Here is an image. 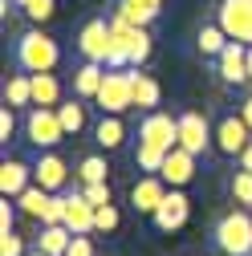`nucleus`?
Segmentation results:
<instances>
[{"instance_id":"f257e3e1","label":"nucleus","mask_w":252,"mask_h":256,"mask_svg":"<svg viewBox=\"0 0 252 256\" xmlns=\"http://www.w3.org/2000/svg\"><path fill=\"white\" fill-rule=\"evenodd\" d=\"M175 146H179V118H171L163 110H146L142 122H138V146H134L138 171L154 175Z\"/></svg>"},{"instance_id":"f03ea898","label":"nucleus","mask_w":252,"mask_h":256,"mask_svg":"<svg viewBox=\"0 0 252 256\" xmlns=\"http://www.w3.org/2000/svg\"><path fill=\"white\" fill-rule=\"evenodd\" d=\"M16 66L24 74H53L57 61H61V49L49 33H41V28H28V33L16 37Z\"/></svg>"},{"instance_id":"7ed1b4c3","label":"nucleus","mask_w":252,"mask_h":256,"mask_svg":"<svg viewBox=\"0 0 252 256\" xmlns=\"http://www.w3.org/2000/svg\"><path fill=\"white\" fill-rule=\"evenodd\" d=\"M212 240H216V248L224 256H252V212L236 208L228 216H220Z\"/></svg>"},{"instance_id":"20e7f679","label":"nucleus","mask_w":252,"mask_h":256,"mask_svg":"<svg viewBox=\"0 0 252 256\" xmlns=\"http://www.w3.org/2000/svg\"><path fill=\"white\" fill-rule=\"evenodd\" d=\"M24 138L37 150H53L61 138H70L66 126H61V118H57V106H33L28 110L24 114Z\"/></svg>"},{"instance_id":"39448f33","label":"nucleus","mask_w":252,"mask_h":256,"mask_svg":"<svg viewBox=\"0 0 252 256\" xmlns=\"http://www.w3.org/2000/svg\"><path fill=\"white\" fill-rule=\"evenodd\" d=\"M102 106V114H122L134 106V86H130V70H106L102 78V90L98 98H94Z\"/></svg>"},{"instance_id":"423d86ee","label":"nucleus","mask_w":252,"mask_h":256,"mask_svg":"<svg viewBox=\"0 0 252 256\" xmlns=\"http://www.w3.org/2000/svg\"><path fill=\"white\" fill-rule=\"evenodd\" d=\"M216 24L240 45H252V0H220Z\"/></svg>"},{"instance_id":"0eeeda50","label":"nucleus","mask_w":252,"mask_h":256,"mask_svg":"<svg viewBox=\"0 0 252 256\" xmlns=\"http://www.w3.org/2000/svg\"><path fill=\"white\" fill-rule=\"evenodd\" d=\"M212 142H216L212 122H208L200 110H183V114H179V146H183V150H192V154L200 158V154H208Z\"/></svg>"},{"instance_id":"6e6552de","label":"nucleus","mask_w":252,"mask_h":256,"mask_svg":"<svg viewBox=\"0 0 252 256\" xmlns=\"http://www.w3.org/2000/svg\"><path fill=\"white\" fill-rule=\"evenodd\" d=\"M78 49H82V57L86 61H102L106 66V57H110V49H114V33H110V20H86V28L78 33Z\"/></svg>"},{"instance_id":"1a4fd4ad","label":"nucleus","mask_w":252,"mask_h":256,"mask_svg":"<svg viewBox=\"0 0 252 256\" xmlns=\"http://www.w3.org/2000/svg\"><path fill=\"white\" fill-rule=\"evenodd\" d=\"M248 142H252V130H248V122L240 114H224L216 122V146H220V154H236L240 158V150Z\"/></svg>"},{"instance_id":"9d476101","label":"nucleus","mask_w":252,"mask_h":256,"mask_svg":"<svg viewBox=\"0 0 252 256\" xmlns=\"http://www.w3.org/2000/svg\"><path fill=\"white\" fill-rule=\"evenodd\" d=\"M33 183H41L45 191H66L70 183V167H66V158H61L57 150H41L37 154V163H33Z\"/></svg>"},{"instance_id":"9b49d317","label":"nucleus","mask_w":252,"mask_h":256,"mask_svg":"<svg viewBox=\"0 0 252 256\" xmlns=\"http://www.w3.org/2000/svg\"><path fill=\"white\" fill-rule=\"evenodd\" d=\"M216 74L224 78L228 86H244V82H252V78H248V45L228 41L224 53L216 57Z\"/></svg>"},{"instance_id":"f8f14e48","label":"nucleus","mask_w":252,"mask_h":256,"mask_svg":"<svg viewBox=\"0 0 252 256\" xmlns=\"http://www.w3.org/2000/svg\"><path fill=\"white\" fill-rule=\"evenodd\" d=\"M163 200H167V179H163L159 171H154V175H142V179L130 187V204H134V212H142V216H154Z\"/></svg>"},{"instance_id":"ddd939ff","label":"nucleus","mask_w":252,"mask_h":256,"mask_svg":"<svg viewBox=\"0 0 252 256\" xmlns=\"http://www.w3.org/2000/svg\"><path fill=\"white\" fill-rule=\"evenodd\" d=\"M187 212H192V200L183 196V187H171V191H167V200L159 204V212H154L150 220H154V228L175 232V228H183V224H187Z\"/></svg>"},{"instance_id":"4468645a","label":"nucleus","mask_w":252,"mask_h":256,"mask_svg":"<svg viewBox=\"0 0 252 256\" xmlns=\"http://www.w3.org/2000/svg\"><path fill=\"white\" fill-rule=\"evenodd\" d=\"M159 175L167 179V187H187V183L196 179V154H192V150H183V146H175V150L163 158Z\"/></svg>"},{"instance_id":"2eb2a0df","label":"nucleus","mask_w":252,"mask_h":256,"mask_svg":"<svg viewBox=\"0 0 252 256\" xmlns=\"http://www.w3.org/2000/svg\"><path fill=\"white\" fill-rule=\"evenodd\" d=\"M28 183H33V167L28 163H20V158H4L0 163V196L4 200H16Z\"/></svg>"},{"instance_id":"dca6fc26","label":"nucleus","mask_w":252,"mask_h":256,"mask_svg":"<svg viewBox=\"0 0 252 256\" xmlns=\"http://www.w3.org/2000/svg\"><path fill=\"white\" fill-rule=\"evenodd\" d=\"M94 208L90 200H86V191H74L70 196V208H66V228L74 232V236H90L94 232Z\"/></svg>"},{"instance_id":"f3484780","label":"nucleus","mask_w":252,"mask_h":256,"mask_svg":"<svg viewBox=\"0 0 252 256\" xmlns=\"http://www.w3.org/2000/svg\"><path fill=\"white\" fill-rule=\"evenodd\" d=\"M94 142H98L102 150H118L126 142V122L122 114H102L98 122H94Z\"/></svg>"},{"instance_id":"a211bd4d","label":"nucleus","mask_w":252,"mask_h":256,"mask_svg":"<svg viewBox=\"0 0 252 256\" xmlns=\"http://www.w3.org/2000/svg\"><path fill=\"white\" fill-rule=\"evenodd\" d=\"M159 8H163V0H118V4H114V12L122 20H130L138 28H146L154 16H159Z\"/></svg>"},{"instance_id":"6ab92c4d","label":"nucleus","mask_w":252,"mask_h":256,"mask_svg":"<svg viewBox=\"0 0 252 256\" xmlns=\"http://www.w3.org/2000/svg\"><path fill=\"white\" fill-rule=\"evenodd\" d=\"M102 78H106L102 61H86V66H78V74H74V94H78V98H98Z\"/></svg>"},{"instance_id":"aec40b11","label":"nucleus","mask_w":252,"mask_h":256,"mask_svg":"<svg viewBox=\"0 0 252 256\" xmlns=\"http://www.w3.org/2000/svg\"><path fill=\"white\" fill-rule=\"evenodd\" d=\"M130 86H134V106H138V110H159L163 90H159V82H154L150 74H138V70H130Z\"/></svg>"},{"instance_id":"412c9836","label":"nucleus","mask_w":252,"mask_h":256,"mask_svg":"<svg viewBox=\"0 0 252 256\" xmlns=\"http://www.w3.org/2000/svg\"><path fill=\"white\" fill-rule=\"evenodd\" d=\"M70 240H74V232L66 228V224H41V236H37V248H41L45 256H66Z\"/></svg>"},{"instance_id":"4be33fe9","label":"nucleus","mask_w":252,"mask_h":256,"mask_svg":"<svg viewBox=\"0 0 252 256\" xmlns=\"http://www.w3.org/2000/svg\"><path fill=\"white\" fill-rule=\"evenodd\" d=\"M49 200H53V191H45L41 183H28V187L20 191V196H16V208H20L24 216H33V220H45Z\"/></svg>"},{"instance_id":"5701e85b","label":"nucleus","mask_w":252,"mask_h":256,"mask_svg":"<svg viewBox=\"0 0 252 256\" xmlns=\"http://www.w3.org/2000/svg\"><path fill=\"white\" fill-rule=\"evenodd\" d=\"M28 78H33V106H61L57 74H28Z\"/></svg>"},{"instance_id":"b1692460","label":"nucleus","mask_w":252,"mask_h":256,"mask_svg":"<svg viewBox=\"0 0 252 256\" xmlns=\"http://www.w3.org/2000/svg\"><path fill=\"white\" fill-rule=\"evenodd\" d=\"M114 45H122L126 53H130V70H138V66H146V57H150V33L146 28H130V37L126 41H114Z\"/></svg>"},{"instance_id":"393cba45","label":"nucleus","mask_w":252,"mask_h":256,"mask_svg":"<svg viewBox=\"0 0 252 256\" xmlns=\"http://www.w3.org/2000/svg\"><path fill=\"white\" fill-rule=\"evenodd\" d=\"M4 106H33V78L28 74H16V78H8V86H4Z\"/></svg>"},{"instance_id":"a878e982","label":"nucleus","mask_w":252,"mask_h":256,"mask_svg":"<svg viewBox=\"0 0 252 256\" xmlns=\"http://www.w3.org/2000/svg\"><path fill=\"white\" fill-rule=\"evenodd\" d=\"M86 98H74V102H61L57 106V118H61V126H66V134H82L86 130V106H82Z\"/></svg>"},{"instance_id":"bb28decb","label":"nucleus","mask_w":252,"mask_h":256,"mask_svg":"<svg viewBox=\"0 0 252 256\" xmlns=\"http://www.w3.org/2000/svg\"><path fill=\"white\" fill-rule=\"evenodd\" d=\"M106 171H110L106 154H86L82 163H78V179H82V187H86V183H106Z\"/></svg>"},{"instance_id":"cd10ccee","label":"nucleus","mask_w":252,"mask_h":256,"mask_svg":"<svg viewBox=\"0 0 252 256\" xmlns=\"http://www.w3.org/2000/svg\"><path fill=\"white\" fill-rule=\"evenodd\" d=\"M228 41H232V37H228L220 24H204V28H200V53H204V57H220Z\"/></svg>"},{"instance_id":"c85d7f7f","label":"nucleus","mask_w":252,"mask_h":256,"mask_svg":"<svg viewBox=\"0 0 252 256\" xmlns=\"http://www.w3.org/2000/svg\"><path fill=\"white\" fill-rule=\"evenodd\" d=\"M228 191H232V200L240 204V208H252V171H236L232 175V183H228Z\"/></svg>"},{"instance_id":"c756f323","label":"nucleus","mask_w":252,"mask_h":256,"mask_svg":"<svg viewBox=\"0 0 252 256\" xmlns=\"http://www.w3.org/2000/svg\"><path fill=\"white\" fill-rule=\"evenodd\" d=\"M118 228V208L114 204H102L94 212V232H114Z\"/></svg>"},{"instance_id":"7c9ffc66","label":"nucleus","mask_w":252,"mask_h":256,"mask_svg":"<svg viewBox=\"0 0 252 256\" xmlns=\"http://www.w3.org/2000/svg\"><path fill=\"white\" fill-rule=\"evenodd\" d=\"M66 208H70V196H61V191H57V196L49 200V208H45V220L41 224H66Z\"/></svg>"},{"instance_id":"2f4dec72","label":"nucleus","mask_w":252,"mask_h":256,"mask_svg":"<svg viewBox=\"0 0 252 256\" xmlns=\"http://www.w3.org/2000/svg\"><path fill=\"white\" fill-rule=\"evenodd\" d=\"M20 12L33 20V24H41V20H49V16H53V0H28Z\"/></svg>"},{"instance_id":"473e14b6","label":"nucleus","mask_w":252,"mask_h":256,"mask_svg":"<svg viewBox=\"0 0 252 256\" xmlns=\"http://www.w3.org/2000/svg\"><path fill=\"white\" fill-rule=\"evenodd\" d=\"M16 138V106L0 110V142H12Z\"/></svg>"},{"instance_id":"72a5a7b5","label":"nucleus","mask_w":252,"mask_h":256,"mask_svg":"<svg viewBox=\"0 0 252 256\" xmlns=\"http://www.w3.org/2000/svg\"><path fill=\"white\" fill-rule=\"evenodd\" d=\"M82 191H86V200H90L94 208H102V204H114V200H110V183H86Z\"/></svg>"},{"instance_id":"f704fd0d","label":"nucleus","mask_w":252,"mask_h":256,"mask_svg":"<svg viewBox=\"0 0 252 256\" xmlns=\"http://www.w3.org/2000/svg\"><path fill=\"white\" fill-rule=\"evenodd\" d=\"M0 256H24V240L16 232H0Z\"/></svg>"},{"instance_id":"c9c22d12","label":"nucleus","mask_w":252,"mask_h":256,"mask_svg":"<svg viewBox=\"0 0 252 256\" xmlns=\"http://www.w3.org/2000/svg\"><path fill=\"white\" fill-rule=\"evenodd\" d=\"M66 256H98V252H94V240L90 236H74L70 248H66Z\"/></svg>"},{"instance_id":"e433bc0d","label":"nucleus","mask_w":252,"mask_h":256,"mask_svg":"<svg viewBox=\"0 0 252 256\" xmlns=\"http://www.w3.org/2000/svg\"><path fill=\"white\" fill-rule=\"evenodd\" d=\"M16 204L12 200H4V204H0V232H12V224H16Z\"/></svg>"},{"instance_id":"4c0bfd02","label":"nucleus","mask_w":252,"mask_h":256,"mask_svg":"<svg viewBox=\"0 0 252 256\" xmlns=\"http://www.w3.org/2000/svg\"><path fill=\"white\" fill-rule=\"evenodd\" d=\"M240 118H244V122H248V130H252V94H248V98H244V102H240Z\"/></svg>"},{"instance_id":"58836bf2","label":"nucleus","mask_w":252,"mask_h":256,"mask_svg":"<svg viewBox=\"0 0 252 256\" xmlns=\"http://www.w3.org/2000/svg\"><path fill=\"white\" fill-rule=\"evenodd\" d=\"M240 167H244V171H252V142L240 150Z\"/></svg>"},{"instance_id":"ea45409f","label":"nucleus","mask_w":252,"mask_h":256,"mask_svg":"<svg viewBox=\"0 0 252 256\" xmlns=\"http://www.w3.org/2000/svg\"><path fill=\"white\" fill-rule=\"evenodd\" d=\"M248 78H252V45H248Z\"/></svg>"},{"instance_id":"a19ab883","label":"nucleus","mask_w":252,"mask_h":256,"mask_svg":"<svg viewBox=\"0 0 252 256\" xmlns=\"http://www.w3.org/2000/svg\"><path fill=\"white\" fill-rule=\"evenodd\" d=\"M24 256H45V252H41V248H33V252H24Z\"/></svg>"},{"instance_id":"79ce46f5","label":"nucleus","mask_w":252,"mask_h":256,"mask_svg":"<svg viewBox=\"0 0 252 256\" xmlns=\"http://www.w3.org/2000/svg\"><path fill=\"white\" fill-rule=\"evenodd\" d=\"M12 4H16V8H24V4H28V0H12Z\"/></svg>"}]
</instances>
